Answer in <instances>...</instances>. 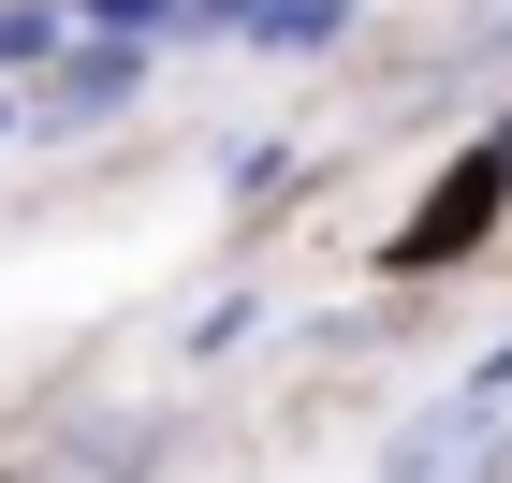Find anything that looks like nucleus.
<instances>
[{
    "label": "nucleus",
    "instance_id": "nucleus-1",
    "mask_svg": "<svg viewBox=\"0 0 512 483\" xmlns=\"http://www.w3.org/2000/svg\"><path fill=\"white\" fill-rule=\"evenodd\" d=\"M498 205H512V132H498V147H469V161H454V176L425 191V220L395 235V264H454V249H469Z\"/></svg>",
    "mask_w": 512,
    "mask_h": 483
},
{
    "label": "nucleus",
    "instance_id": "nucleus-2",
    "mask_svg": "<svg viewBox=\"0 0 512 483\" xmlns=\"http://www.w3.org/2000/svg\"><path fill=\"white\" fill-rule=\"evenodd\" d=\"M132 74H147V59H132V30H118V44H103V59H74V74L44 88L30 118H59V132H74V118H103V103H118V88H132Z\"/></svg>",
    "mask_w": 512,
    "mask_h": 483
},
{
    "label": "nucleus",
    "instance_id": "nucleus-3",
    "mask_svg": "<svg viewBox=\"0 0 512 483\" xmlns=\"http://www.w3.org/2000/svg\"><path fill=\"white\" fill-rule=\"evenodd\" d=\"M220 15H235V30H264V44H322L352 0H220Z\"/></svg>",
    "mask_w": 512,
    "mask_h": 483
},
{
    "label": "nucleus",
    "instance_id": "nucleus-4",
    "mask_svg": "<svg viewBox=\"0 0 512 483\" xmlns=\"http://www.w3.org/2000/svg\"><path fill=\"white\" fill-rule=\"evenodd\" d=\"M44 44H59V15H44V0H15V15H0V59H44Z\"/></svg>",
    "mask_w": 512,
    "mask_h": 483
},
{
    "label": "nucleus",
    "instance_id": "nucleus-5",
    "mask_svg": "<svg viewBox=\"0 0 512 483\" xmlns=\"http://www.w3.org/2000/svg\"><path fill=\"white\" fill-rule=\"evenodd\" d=\"M88 15H103V30H176L191 0H88Z\"/></svg>",
    "mask_w": 512,
    "mask_h": 483
}]
</instances>
